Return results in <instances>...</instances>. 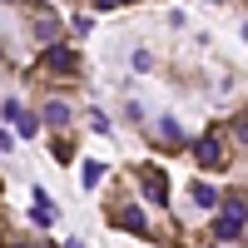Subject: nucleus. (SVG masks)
Instances as JSON below:
<instances>
[{"label":"nucleus","instance_id":"1","mask_svg":"<svg viewBox=\"0 0 248 248\" xmlns=\"http://www.w3.org/2000/svg\"><path fill=\"white\" fill-rule=\"evenodd\" d=\"M75 70H79V55H75V50H65V45L45 50V60L35 65V75H45V79H65V75H75Z\"/></svg>","mask_w":248,"mask_h":248},{"label":"nucleus","instance_id":"2","mask_svg":"<svg viewBox=\"0 0 248 248\" xmlns=\"http://www.w3.org/2000/svg\"><path fill=\"white\" fill-rule=\"evenodd\" d=\"M139 189L149 194L154 203H164V199H169V179H164V169H154V164H144V169H139Z\"/></svg>","mask_w":248,"mask_h":248},{"label":"nucleus","instance_id":"3","mask_svg":"<svg viewBox=\"0 0 248 248\" xmlns=\"http://www.w3.org/2000/svg\"><path fill=\"white\" fill-rule=\"evenodd\" d=\"M109 223H119V229H129V233H139V238H149V218H144L139 209H129V203H119V209L109 214Z\"/></svg>","mask_w":248,"mask_h":248},{"label":"nucleus","instance_id":"4","mask_svg":"<svg viewBox=\"0 0 248 248\" xmlns=\"http://www.w3.org/2000/svg\"><path fill=\"white\" fill-rule=\"evenodd\" d=\"M194 159L203 164V169H214V164H223V144H218L214 134H199V139H194Z\"/></svg>","mask_w":248,"mask_h":248},{"label":"nucleus","instance_id":"5","mask_svg":"<svg viewBox=\"0 0 248 248\" xmlns=\"http://www.w3.org/2000/svg\"><path fill=\"white\" fill-rule=\"evenodd\" d=\"M154 139H159V149H184V129H179V119H159Z\"/></svg>","mask_w":248,"mask_h":248},{"label":"nucleus","instance_id":"6","mask_svg":"<svg viewBox=\"0 0 248 248\" xmlns=\"http://www.w3.org/2000/svg\"><path fill=\"white\" fill-rule=\"evenodd\" d=\"M40 229H45V223H55V203H50V194L45 189H35V214H30Z\"/></svg>","mask_w":248,"mask_h":248},{"label":"nucleus","instance_id":"7","mask_svg":"<svg viewBox=\"0 0 248 248\" xmlns=\"http://www.w3.org/2000/svg\"><path fill=\"white\" fill-rule=\"evenodd\" d=\"M45 124H55V129L70 124V105H65V99H50V105H45Z\"/></svg>","mask_w":248,"mask_h":248},{"label":"nucleus","instance_id":"8","mask_svg":"<svg viewBox=\"0 0 248 248\" xmlns=\"http://www.w3.org/2000/svg\"><path fill=\"white\" fill-rule=\"evenodd\" d=\"M214 233H218V238H243V218H238V214H223V218L214 223Z\"/></svg>","mask_w":248,"mask_h":248},{"label":"nucleus","instance_id":"9","mask_svg":"<svg viewBox=\"0 0 248 248\" xmlns=\"http://www.w3.org/2000/svg\"><path fill=\"white\" fill-rule=\"evenodd\" d=\"M35 35H40V40H55V35H60V20H55V15H40V20H35Z\"/></svg>","mask_w":248,"mask_h":248},{"label":"nucleus","instance_id":"10","mask_svg":"<svg viewBox=\"0 0 248 248\" xmlns=\"http://www.w3.org/2000/svg\"><path fill=\"white\" fill-rule=\"evenodd\" d=\"M189 194H194V203H199V209H209V203H218V194L209 189V184H194Z\"/></svg>","mask_w":248,"mask_h":248},{"label":"nucleus","instance_id":"11","mask_svg":"<svg viewBox=\"0 0 248 248\" xmlns=\"http://www.w3.org/2000/svg\"><path fill=\"white\" fill-rule=\"evenodd\" d=\"M79 179H85V184H90V189H94V184H99V179H105V164H94V159H90V164H85V174H79Z\"/></svg>","mask_w":248,"mask_h":248},{"label":"nucleus","instance_id":"12","mask_svg":"<svg viewBox=\"0 0 248 248\" xmlns=\"http://www.w3.org/2000/svg\"><path fill=\"white\" fill-rule=\"evenodd\" d=\"M55 159L70 164V159H75V144H70V139H55Z\"/></svg>","mask_w":248,"mask_h":248},{"label":"nucleus","instance_id":"13","mask_svg":"<svg viewBox=\"0 0 248 248\" xmlns=\"http://www.w3.org/2000/svg\"><path fill=\"white\" fill-rule=\"evenodd\" d=\"M0 243H5V248L15 243V233H10V223H5V209H0Z\"/></svg>","mask_w":248,"mask_h":248},{"label":"nucleus","instance_id":"14","mask_svg":"<svg viewBox=\"0 0 248 248\" xmlns=\"http://www.w3.org/2000/svg\"><path fill=\"white\" fill-rule=\"evenodd\" d=\"M10 248H50V243H20V238H15V243H10Z\"/></svg>","mask_w":248,"mask_h":248},{"label":"nucleus","instance_id":"15","mask_svg":"<svg viewBox=\"0 0 248 248\" xmlns=\"http://www.w3.org/2000/svg\"><path fill=\"white\" fill-rule=\"evenodd\" d=\"M94 5H99V10H109V5H124V0H94Z\"/></svg>","mask_w":248,"mask_h":248},{"label":"nucleus","instance_id":"16","mask_svg":"<svg viewBox=\"0 0 248 248\" xmlns=\"http://www.w3.org/2000/svg\"><path fill=\"white\" fill-rule=\"evenodd\" d=\"M70 248H85V243H79V238H70Z\"/></svg>","mask_w":248,"mask_h":248}]
</instances>
